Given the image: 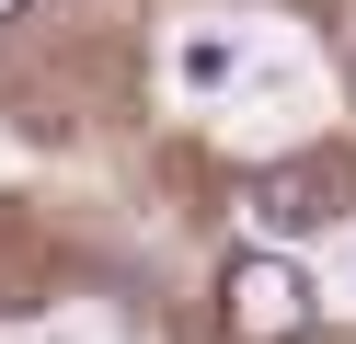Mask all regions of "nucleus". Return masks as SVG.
<instances>
[{"label":"nucleus","mask_w":356,"mask_h":344,"mask_svg":"<svg viewBox=\"0 0 356 344\" xmlns=\"http://www.w3.org/2000/svg\"><path fill=\"white\" fill-rule=\"evenodd\" d=\"M218 321H230V344H299L310 333V275L287 252H241L218 275Z\"/></svg>","instance_id":"nucleus-1"},{"label":"nucleus","mask_w":356,"mask_h":344,"mask_svg":"<svg viewBox=\"0 0 356 344\" xmlns=\"http://www.w3.org/2000/svg\"><path fill=\"white\" fill-rule=\"evenodd\" d=\"M333 206H345V172H322V161H299V172H264V183H253V218H264V229H322Z\"/></svg>","instance_id":"nucleus-2"},{"label":"nucleus","mask_w":356,"mask_h":344,"mask_svg":"<svg viewBox=\"0 0 356 344\" xmlns=\"http://www.w3.org/2000/svg\"><path fill=\"white\" fill-rule=\"evenodd\" d=\"M12 12H24V0H0V23H12Z\"/></svg>","instance_id":"nucleus-3"}]
</instances>
